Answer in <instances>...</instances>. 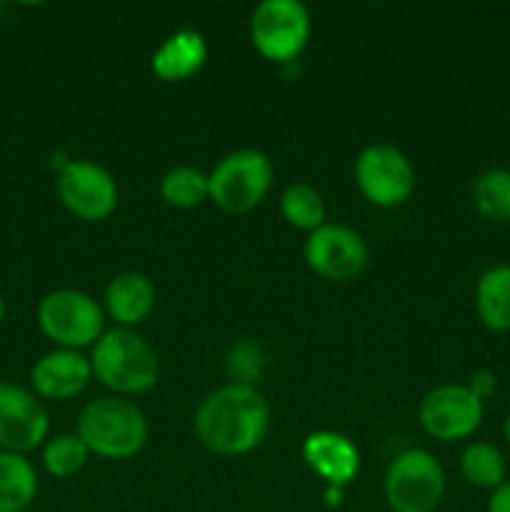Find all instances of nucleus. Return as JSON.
<instances>
[{"instance_id": "obj_1", "label": "nucleus", "mask_w": 510, "mask_h": 512, "mask_svg": "<svg viewBox=\"0 0 510 512\" xmlns=\"http://www.w3.org/2000/svg\"><path fill=\"white\" fill-rule=\"evenodd\" d=\"M270 428V408L250 385L230 383L200 403L195 433L218 455H243L263 443Z\"/></svg>"}, {"instance_id": "obj_2", "label": "nucleus", "mask_w": 510, "mask_h": 512, "mask_svg": "<svg viewBox=\"0 0 510 512\" xmlns=\"http://www.w3.org/2000/svg\"><path fill=\"white\" fill-rule=\"evenodd\" d=\"M93 375L120 395L145 393L158 383L160 363L148 340L135 335L133 330H110L100 335L90 358Z\"/></svg>"}, {"instance_id": "obj_3", "label": "nucleus", "mask_w": 510, "mask_h": 512, "mask_svg": "<svg viewBox=\"0 0 510 512\" xmlns=\"http://www.w3.org/2000/svg\"><path fill=\"white\" fill-rule=\"evenodd\" d=\"M78 435L90 453L110 460L133 458L148 443V420L123 398H98L80 413Z\"/></svg>"}, {"instance_id": "obj_4", "label": "nucleus", "mask_w": 510, "mask_h": 512, "mask_svg": "<svg viewBox=\"0 0 510 512\" xmlns=\"http://www.w3.org/2000/svg\"><path fill=\"white\" fill-rule=\"evenodd\" d=\"M210 200L228 213H248L273 185V163L260 150H235L208 175Z\"/></svg>"}, {"instance_id": "obj_5", "label": "nucleus", "mask_w": 510, "mask_h": 512, "mask_svg": "<svg viewBox=\"0 0 510 512\" xmlns=\"http://www.w3.org/2000/svg\"><path fill=\"white\" fill-rule=\"evenodd\" d=\"M445 493V473L428 450H405L385 475V500L393 512H435Z\"/></svg>"}, {"instance_id": "obj_6", "label": "nucleus", "mask_w": 510, "mask_h": 512, "mask_svg": "<svg viewBox=\"0 0 510 512\" xmlns=\"http://www.w3.org/2000/svg\"><path fill=\"white\" fill-rule=\"evenodd\" d=\"M38 325L45 338L63 350H78L98 343L103 335V310L80 290H55L40 300Z\"/></svg>"}, {"instance_id": "obj_7", "label": "nucleus", "mask_w": 510, "mask_h": 512, "mask_svg": "<svg viewBox=\"0 0 510 512\" xmlns=\"http://www.w3.org/2000/svg\"><path fill=\"white\" fill-rule=\"evenodd\" d=\"M310 38V15L298 0H265L250 18V40L263 58L290 63Z\"/></svg>"}, {"instance_id": "obj_8", "label": "nucleus", "mask_w": 510, "mask_h": 512, "mask_svg": "<svg viewBox=\"0 0 510 512\" xmlns=\"http://www.w3.org/2000/svg\"><path fill=\"white\" fill-rule=\"evenodd\" d=\"M355 183L373 205L395 208L413 195L415 170L393 145H370L355 163Z\"/></svg>"}, {"instance_id": "obj_9", "label": "nucleus", "mask_w": 510, "mask_h": 512, "mask_svg": "<svg viewBox=\"0 0 510 512\" xmlns=\"http://www.w3.org/2000/svg\"><path fill=\"white\" fill-rule=\"evenodd\" d=\"M483 423V403L468 385H440L420 403V425L425 433L443 443L470 438Z\"/></svg>"}, {"instance_id": "obj_10", "label": "nucleus", "mask_w": 510, "mask_h": 512, "mask_svg": "<svg viewBox=\"0 0 510 512\" xmlns=\"http://www.w3.org/2000/svg\"><path fill=\"white\" fill-rule=\"evenodd\" d=\"M58 195L65 208L83 220H105L118 205L115 178L90 160H70L60 170Z\"/></svg>"}, {"instance_id": "obj_11", "label": "nucleus", "mask_w": 510, "mask_h": 512, "mask_svg": "<svg viewBox=\"0 0 510 512\" xmlns=\"http://www.w3.org/2000/svg\"><path fill=\"white\" fill-rule=\"evenodd\" d=\"M305 263L325 280H353L368 265V245L345 225H323L305 243Z\"/></svg>"}, {"instance_id": "obj_12", "label": "nucleus", "mask_w": 510, "mask_h": 512, "mask_svg": "<svg viewBox=\"0 0 510 512\" xmlns=\"http://www.w3.org/2000/svg\"><path fill=\"white\" fill-rule=\"evenodd\" d=\"M50 428L48 410L38 395L20 385H0V448L5 453H28L45 440Z\"/></svg>"}, {"instance_id": "obj_13", "label": "nucleus", "mask_w": 510, "mask_h": 512, "mask_svg": "<svg viewBox=\"0 0 510 512\" xmlns=\"http://www.w3.org/2000/svg\"><path fill=\"white\" fill-rule=\"evenodd\" d=\"M93 378L90 360L78 350H53L43 355L30 370L35 395L45 400H70L88 388Z\"/></svg>"}, {"instance_id": "obj_14", "label": "nucleus", "mask_w": 510, "mask_h": 512, "mask_svg": "<svg viewBox=\"0 0 510 512\" xmlns=\"http://www.w3.org/2000/svg\"><path fill=\"white\" fill-rule=\"evenodd\" d=\"M303 458L333 488H345L360 470L358 448L333 430L310 433L303 443Z\"/></svg>"}, {"instance_id": "obj_15", "label": "nucleus", "mask_w": 510, "mask_h": 512, "mask_svg": "<svg viewBox=\"0 0 510 512\" xmlns=\"http://www.w3.org/2000/svg\"><path fill=\"white\" fill-rule=\"evenodd\" d=\"M208 60V45L198 30H178L153 53V70L160 80L180 83L198 73Z\"/></svg>"}, {"instance_id": "obj_16", "label": "nucleus", "mask_w": 510, "mask_h": 512, "mask_svg": "<svg viewBox=\"0 0 510 512\" xmlns=\"http://www.w3.org/2000/svg\"><path fill=\"white\" fill-rule=\"evenodd\" d=\"M105 305L120 325H138L153 310L155 288L145 275L120 273L105 290Z\"/></svg>"}, {"instance_id": "obj_17", "label": "nucleus", "mask_w": 510, "mask_h": 512, "mask_svg": "<svg viewBox=\"0 0 510 512\" xmlns=\"http://www.w3.org/2000/svg\"><path fill=\"white\" fill-rule=\"evenodd\" d=\"M475 308L480 323L493 333L510 330V265L485 270L475 288Z\"/></svg>"}, {"instance_id": "obj_18", "label": "nucleus", "mask_w": 510, "mask_h": 512, "mask_svg": "<svg viewBox=\"0 0 510 512\" xmlns=\"http://www.w3.org/2000/svg\"><path fill=\"white\" fill-rule=\"evenodd\" d=\"M38 495V475L18 453H0V512H25Z\"/></svg>"}, {"instance_id": "obj_19", "label": "nucleus", "mask_w": 510, "mask_h": 512, "mask_svg": "<svg viewBox=\"0 0 510 512\" xmlns=\"http://www.w3.org/2000/svg\"><path fill=\"white\" fill-rule=\"evenodd\" d=\"M460 470L475 488L495 490L505 483V458L495 445L473 443L460 455Z\"/></svg>"}, {"instance_id": "obj_20", "label": "nucleus", "mask_w": 510, "mask_h": 512, "mask_svg": "<svg viewBox=\"0 0 510 512\" xmlns=\"http://www.w3.org/2000/svg\"><path fill=\"white\" fill-rule=\"evenodd\" d=\"M473 200L478 213L490 223H510V170H485L475 180Z\"/></svg>"}, {"instance_id": "obj_21", "label": "nucleus", "mask_w": 510, "mask_h": 512, "mask_svg": "<svg viewBox=\"0 0 510 512\" xmlns=\"http://www.w3.org/2000/svg\"><path fill=\"white\" fill-rule=\"evenodd\" d=\"M160 195L173 208H198L203 200L210 198L208 175L195 168H188V165H180V168L165 173L163 183H160Z\"/></svg>"}, {"instance_id": "obj_22", "label": "nucleus", "mask_w": 510, "mask_h": 512, "mask_svg": "<svg viewBox=\"0 0 510 512\" xmlns=\"http://www.w3.org/2000/svg\"><path fill=\"white\" fill-rule=\"evenodd\" d=\"M280 210L283 218L298 230H313L325 225V203L320 193L310 185H290L280 198Z\"/></svg>"}, {"instance_id": "obj_23", "label": "nucleus", "mask_w": 510, "mask_h": 512, "mask_svg": "<svg viewBox=\"0 0 510 512\" xmlns=\"http://www.w3.org/2000/svg\"><path fill=\"white\" fill-rule=\"evenodd\" d=\"M90 450L78 435H58L43 450V463L53 478H73L85 468Z\"/></svg>"}, {"instance_id": "obj_24", "label": "nucleus", "mask_w": 510, "mask_h": 512, "mask_svg": "<svg viewBox=\"0 0 510 512\" xmlns=\"http://www.w3.org/2000/svg\"><path fill=\"white\" fill-rule=\"evenodd\" d=\"M263 368V348L250 338L238 340V343L228 350V355H225V370H228V375L233 378V383L238 385H250V388H255L253 383L263 375Z\"/></svg>"}, {"instance_id": "obj_25", "label": "nucleus", "mask_w": 510, "mask_h": 512, "mask_svg": "<svg viewBox=\"0 0 510 512\" xmlns=\"http://www.w3.org/2000/svg\"><path fill=\"white\" fill-rule=\"evenodd\" d=\"M468 390L480 400V403H485V400L493 398L495 390H498V378H495V373H490V370H478V373H473V378H470Z\"/></svg>"}, {"instance_id": "obj_26", "label": "nucleus", "mask_w": 510, "mask_h": 512, "mask_svg": "<svg viewBox=\"0 0 510 512\" xmlns=\"http://www.w3.org/2000/svg\"><path fill=\"white\" fill-rule=\"evenodd\" d=\"M488 512H510V480L493 490L488 500Z\"/></svg>"}, {"instance_id": "obj_27", "label": "nucleus", "mask_w": 510, "mask_h": 512, "mask_svg": "<svg viewBox=\"0 0 510 512\" xmlns=\"http://www.w3.org/2000/svg\"><path fill=\"white\" fill-rule=\"evenodd\" d=\"M325 498H328L330 505H338L340 498H343V488H333V485H330L328 493H325Z\"/></svg>"}, {"instance_id": "obj_28", "label": "nucleus", "mask_w": 510, "mask_h": 512, "mask_svg": "<svg viewBox=\"0 0 510 512\" xmlns=\"http://www.w3.org/2000/svg\"><path fill=\"white\" fill-rule=\"evenodd\" d=\"M505 440H508V445H510V415H508V420H505Z\"/></svg>"}, {"instance_id": "obj_29", "label": "nucleus", "mask_w": 510, "mask_h": 512, "mask_svg": "<svg viewBox=\"0 0 510 512\" xmlns=\"http://www.w3.org/2000/svg\"><path fill=\"white\" fill-rule=\"evenodd\" d=\"M3 318H5V300L3 295H0V323H3Z\"/></svg>"}]
</instances>
